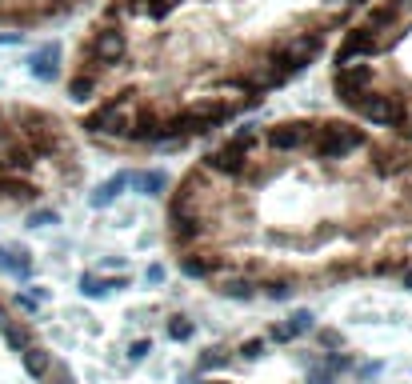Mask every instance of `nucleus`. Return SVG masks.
Returning a JSON list of instances; mask_svg holds the SVG:
<instances>
[{
  "label": "nucleus",
  "instance_id": "1",
  "mask_svg": "<svg viewBox=\"0 0 412 384\" xmlns=\"http://www.w3.org/2000/svg\"><path fill=\"white\" fill-rule=\"evenodd\" d=\"M164 244L228 297L412 288V140L325 112L240 128L176 180Z\"/></svg>",
  "mask_w": 412,
  "mask_h": 384
},
{
  "label": "nucleus",
  "instance_id": "2",
  "mask_svg": "<svg viewBox=\"0 0 412 384\" xmlns=\"http://www.w3.org/2000/svg\"><path fill=\"white\" fill-rule=\"evenodd\" d=\"M373 0H108L64 76L76 137L120 156L225 132L325 56Z\"/></svg>",
  "mask_w": 412,
  "mask_h": 384
},
{
  "label": "nucleus",
  "instance_id": "3",
  "mask_svg": "<svg viewBox=\"0 0 412 384\" xmlns=\"http://www.w3.org/2000/svg\"><path fill=\"white\" fill-rule=\"evenodd\" d=\"M328 88L349 120L412 140V0H373L344 28Z\"/></svg>",
  "mask_w": 412,
  "mask_h": 384
},
{
  "label": "nucleus",
  "instance_id": "4",
  "mask_svg": "<svg viewBox=\"0 0 412 384\" xmlns=\"http://www.w3.org/2000/svg\"><path fill=\"white\" fill-rule=\"evenodd\" d=\"M85 180V149L61 112L0 100V212L68 197Z\"/></svg>",
  "mask_w": 412,
  "mask_h": 384
},
{
  "label": "nucleus",
  "instance_id": "5",
  "mask_svg": "<svg viewBox=\"0 0 412 384\" xmlns=\"http://www.w3.org/2000/svg\"><path fill=\"white\" fill-rule=\"evenodd\" d=\"M0 384H76V376L40 340L20 300L0 288Z\"/></svg>",
  "mask_w": 412,
  "mask_h": 384
},
{
  "label": "nucleus",
  "instance_id": "6",
  "mask_svg": "<svg viewBox=\"0 0 412 384\" xmlns=\"http://www.w3.org/2000/svg\"><path fill=\"white\" fill-rule=\"evenodd\" d=\"M85 4L92 0H0V28H8V32L49 28L76 16Z\"/></svg>",
  "mask_w": 412,
  "mask_h": 384
}]
</instances>
